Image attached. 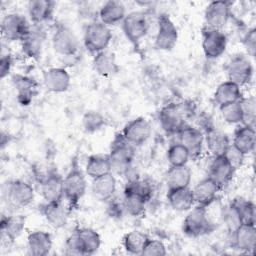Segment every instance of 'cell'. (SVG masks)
Here are the masks:
<instances>
[{"instance_id": "42", "label": "cell", "mask_w": 256, "mask_h": 256, "mask_svg": "<svg viewBox=\"0 0 256 256\" xmlns=\"http://www.w3.org/2000/svg\"><path fill=\"white\" fill-rule=\"evenodd\" d=\"M82 124L87 133H95L103 128L105 125V119L99 112L88 111L83 116Z\"/></svg>"}, {"instance_id": "7", "label": "cell", "mask_w": 256, "mask_h": 256, "mask_svg": "<svg viewBox=\"0 0 256 256\" xmlns=\"http://www.w3.org/2000/svg\"><path fill=\"white\" fill-rule=\"evenodd\" d=\"M31 28L27 19L17 13L7 14L1 23L2 35L11 42H21L28 35Z\"/></svg>"}, {"instance_id": "17", "label": "cell", "mask_w": 256, "mask_h": 256, "mask_svg": "<svg viewBox=\"0 0 256 256\" xmlns=\"http://www.w3.org/2000/svg\"><path fill=\"white\" fill-rule=\"evenodd\" d=\"M235 169L230 165L224 156L214 157L209 169V178L213 180L220 189L226 187L233 179Z\"/></svg>"}, {"instance_id": "1", "label": "cell", "mask_w": 256, "mask_h": 256, "mask_svg": "<svg viewBox=\"0 0 256 256\" xmlns=\"http://www.w3.org/2000/svg\"><path fill=\"white\" fill-rule=\"evenodd\" d=\"M101 246L100 235L91 228L76 230L66 242L67 254L91 255L98 251Z\"/></svg>"}, {"instance_id": "18", "label": "cell", "mask_w": 256, "mask_h": 256, "mask_svg": "<svg viewBox=\"0 0 256 256\" xmlns=\"http://www.w3.org/2000/svg\"><path fill=\"white\" fill-rule=\"evenodd\" d=\"M43 82L46 89L53 93H63L71 83L69 73L64 68H51L44 72Z\"/></svg>"}, {"instance_id": "10", "label": "cell", "mask_w": 256, "mask_h": 256, "mask_svg": "<svg viewBox=\"0 0 256 256\" xmlns=\"http://www.w3.org/2000/svg\"><path fill=\"white\" fill-rule=\"evenodd\" d=\"M123 31L127 39L137 45L147 34L149 25L143 12H132L124 18L122 22Z\"/></svg>"}, {"instance_id": "44", "label": "cell", "mask_w": 256, "mask_h": 256, "mask_svg": "<svg viewBox=\"0 0 256 256\" xmlns=\"http://www.w3.org/2000/svg\"><path fill=\"white\" fill-rule=\"evenodd\" d=\"M220 112L223 119L230 124L242 123V111L239 102H234L220 106Z\"/></svg>"}, {"instance_id": "11", "label": "cell", "mask_w": 256, "mask_h": 256, "mask_svg": "<svg viewBox=\"0 0 256 256\" xmlns=\"http://www.w3.org/2000/svg\"><path fill=\"white\" fill-rule=\"evenodd\" d=\"M6 199L13 207H26L34 200V189L25 181H10L6 188Z\"/></svg>"}, {"instance_id": "21", "label": "cell", "mask_w": 256, "mask_h": 256, "mask_svg": "<svg viewBox=\"0 0 256 256\" xmlns=\"http://www.w3.org/2000/svg\"><path fill=\"white\" fill-rule=\"evenodd\" d=\"M45 33L41 27L35 25L31 28L28 35L21 41L23 53L32 59H39L42 53Z\"/></svg>"}, {"instance_id": "37", "label": "cell", "mask_w": 256, "mask_h": 256, "mask_svg": "<svg viewBox=\"0 0 256 256\" xmlns=\"http://www.w3.org/2000/svg\"><path fill=\"white\" fill-rule=\"evenodd\" d=\"M239 217L241 225H255V205L249 200L235 199L232 203Z\"/></svg>"}, {"instance_id": "27", "label": "cell", "mask_w": 256, "mask_h": 256, "mask_svg": "<svg viewBox=\"0 0 256 256\" xmlns=\"http://www.w3.org/2000/svg\"><path fill=\"white\" fill-rule=\"evenodd\" d=\"M93 66L95 71L103 77L113 76L117 74L120 70L119 65L116 61L115 54L108 50L102 51L95 55L93 60Z\"/></svg>"}, {"instance_id": "36", "label": "cell", "mask_w": 256, "mask_h": 256, "mask_svg": "<svg viewBox=\"0 0 256 256\" xmlns=\"http://www.w3.org/2000/svg\"><path fill=\"white\" fill-rule=\"evenodd\" d=\"M112 164L109 156H90L86 165V173L93 179L112 173Z\"/></svg>"}, {"instance_id": "20", "label": "cell", "mask_w": 256, "mask_h": 256, "mask_svg": "<svg viewBox=\"0 0 256 256\" xmlns=\"http://www.w3.org/2000/svg\"><path fill=\"white\" fill-rule=\"evenodd\" d=\"M232 240L235 249L245 253H252L256 245L255 225H240L232 233Z\"/></svg>"}, {"instance_id": "14", "label": "cell", "mask_w": 256, "mask_h": 256, "mask_svg": "<svg viewBox=\"0 0 256 256\" xmlns=\"http://www.w3.org/2000/svg\"><path fill=\"white\" fill-rule=\"evenodd\" d=\"M202 47L208 59L219 58L226 50L227 37L220 30L205 28L203 30Z\"/></svg>"}, {"instance_id": "23", "label": "cell", "mask_w": 256, "mask_h": 256, "mask_svg": "<svg viewBox=\"0 0 256 256\" xmlns=\"http://www.w3.org/2000/svg\"><path fill=\"white\" fill-rule=\"evenodd\" d=\"M55 2L51 0H33L28 4L30 20L35 25L49 21L54 13Z\"/></svg>"}, {"instance_id": "33", "label": "cell", "mask_w": 256, "mask_h": 256, "mask_svg": "<svg viewBox=\"0 0 256 256\" xmlns=\"http://www.w3.org/2000/svg\"><path fill=\"white\" fill-rule=\"evenodd\" d=\"M255 144L256 133L254 127L244 125L235 132L232 145L244 155L251 153L255 148Z\"/></svg>"}, {"instance_id": "3", "label": "cell", "mask_w": 256, "mask_h": 256, "mask_svg": "<svg viewBox=\"0 0 256 256\" xmlns=\"http://www.w3.org/2000/svg\"><path fill=\"white\" fill-rule=\"evenodd\" d=\"M112 40V32L109 26L100 20L89 23L84 33V45L92 54L105 51Z\"/></svg>"}, {"instance_id": "25", "label": "cell", "mask_w": 256, "mask_h": 256, "mask_svg": "<svg viewBox=\"0 0 256 256\" xmlns=\"http://www.w3.org/2000/svg\"><path fill=\"white\" fill-rule=\"evenodd\" d=\"M167 199L170 206L178 212L189 211L195 203L193 192L189 187L168 190Z\"/></svg>"}, {"instance_id": "29", "label": "cell", "mask_w": 256, "mask_h": 256, "mask_svg": "<svg viewBox=\"0 0 256 256\" xmlns=\"http://www.w3.org/2000/svg\"><path fill=\"white\" fill-rule=\"evenodd\" d=\"M205 137L208 150L214 157L223 156L230 145L228 136L214 127H209L207 129Z\"/></svg>"}, {"instance_id": "31", "label": "cell", "mask_w": 256, "mask_h": 256, "mask_svg": "<svg viewBox=\"0 0 256 256\" xmlns=\"http://www.w3.org/2000/svg\"><path fill=\"white\" fill-rule=\"evenodd\" d=\"M191 179L192 172L187 167V165L171 166L166 174V183L168 190L189 187Z\"/></svg>"}, {"instance_id": "26", "label": "cell", "mask_w": 256, "mask_h": 256, "mask_svg": "<svg viewBox=\"0 0 256 256\" xmlns=\"http://www.w3.org/2000/svg\"><path fill=\"white\" fill-rule=\"evenodd\" d=\"M12 81L18 92L17 96L19 103L24 106L29 105L36 94L37 82L34 79L23 75H14Z\"/></svg>"}, {"instance_id": "46", "label": "cell", "mask_w": 256, "mask_h": 256, "mask_svg": "<svg viewBox=\"0 0 256 256\" xmlns=\"http://www.w3.org/2000/svg\"><path fill=\"white\" fill-rule=\"evenodd\" d=\"M223 156H224V157L226 158V160L230 163V165H231L235 170H237L238 168H240V167L243 165L246 155H244V154H243L242 152H240L237 148H235L232 144H230Z\"/></svg>"}, {"instance_id": "41", "label": "cell", "mask_w": 256, "mask_h": 256, "mask_svg": "<svg viewBox=\"0 0 256 256\" xmlns=\"http://www.w3.org/2000/svg\"><path fill=\"white\" fill-rule=\"evenodd\" d=\"M240 107L242 111V123L246 126L254 127L256 119V100L253 96L248 98H242L240 101Z\"/></svg>"}, {"instance_id": "13", "label": "cell", "mask_w": 256, "mask_h": 256, "mask_svg": "<svg viewBox=\"0 0 256 256\" xmlns=\"http://www.w3.org/2000/svg\"><path fill=\"white\" fill-rule=\"evenodd\" d=\"M226 70L229 81L237 84L240 87L248 84L253 77L252 63L243 55H237L232 58V60L228 63Z\"/></svg>"}, {"instance_id": "5", "label": "cell", "mask_w": 256, "mask_h": 256, "mask_svg": "<svg viewBox=\"0 0 256 256\" xmlns=\"http://www.w3.org/2000/svg\"><path fill=\"white\" fill-rule=\"evenodd\" d=\"M213 224L210 222L206 208L198 205L189 212L183 222V232L189 237H199L214 230Z\"/></svg>"}, {"instance_id": "34", "label": "cell", "mask_w": 256, "mask_h": 256, "mask_svg": "<svg viewBox=\"0 0 256 256\" xmlns=\"http://www.w3.org/2000/svg\"><path fill=\"white\" fill-rule=\"evenodd\" d=\"M42 213L47 222L54 228H62L67 224L68 215L62 202H47L43 208Z\"/></svg>"}, {"instance_id": "16", "label": "cell", "mask_w": 256, "mask_h": 256, "mask_svg": "<svg viewBox=\"0 0 256 256\" xmlns=\"http://www.w3.org/2000/svg\"><path fill=\"white\" fill-rule=\"evenodd\" d=\"M41 193L46 202H62L64 179L56 171H51L41 182Z\"/></svg>"}, {"instance_id": "4", "label": "cell", "mask_w": 256, "mask_h": 256, "mask_svg": "<svg viewBox=\"0 0 256 256\" xmlns=\"http://www.w3.org/2000/svg\"><path fill=\"white\" fill-rule=\"evenodd\" d=\"M87 183L82 170L74 161L71 170L64 178V197L68 200L71 207L77 206L85 195Z\"/></svg>"}, {"instance_id": "49", "label": "cell", "mask_w": 256, "mask_h": 256, "mask_svg": "<svg viewBox=\"0 0 256 256\" xmlns=\"http://www.w3.org/2000/svg\"><path fill=\"white\" fill-rule=\"evenodd\" d=\"M13 61L10 55H2L0 60V78L4 79L11 71Z\"/></svg>"}, {"instance_id": "38", "label": "cell", "mask_w": 256, "mask_h": 256, "mask_svg": "<svg viewBox=\"0 0 256 256\" xmlns=\"http://www.w3.org/2000/svg\"><path fill=\"white\" fill-rule=\"evenodd\" d=\"M123 202L126 213L133 217H138L143 215L145 212L148 200L139 194L133 192H124Z\"/></svg>"}, {"instance_id": "2", "label": "cell", "mask_w": 256, "mask_h": 256, "mask_svg": "<svg viewBox=\"0 0 256 256\" xmlns=\"http://www.w3.org/2000/svg\"><path fill=\"white\" fill-rule=\"evenodd\" d=\"M135 146L129 143L122 134L115 136L111 143L109 159L112 169L118 174H125L131 168L135 156Z\"/></svg>"}, {"instance_id": "6", "label": "cell", "mask_w": 256, "mask_h": 256, "mask_svg": "<svg viewBox=\"0 0 256 256\" xmlns=\"http://www.w3.org/2000/svg\"><path fill=\"white\" fill-rule=\"evenodd\" d=\"M183 105L171 103L164 106L159 113L162 129L167 134H178L185 126L187 112Z\"/></svg>"}, {"instance_id": "15", "label": "cell", "mask_w": 256, "mask_h": 256, "mask_svg": "<svg viewBox=\"0 0 256 256\" xmlns=\"http://www.w3.org/2000/svg\"><path fill=\"white\" fill-rule=\"evenodd\" d=\"M152 128L148 120L144 117H138L124 127L122 135L132 145L140 146L150 138Z\"/></svg>"}, {"instance_id": "39", "label": "cell", "mask_w": 256, "mask_h": 256, "mask_svg": "<svg viewBox=\"0 0 256 256\" xmlns=\"http://www.w3.org/2000/svg\"><path fill=\"white\" fill-rule=\"evenodd\" d=\"M148 239L149 237L146 234L140 231H132L124 237L123 245L130 254H142Z\"/></svg>"}, {"instance_id": "28", "label": "cell", "mask_w": 256, "mask_h": 256, "mask_svg": "<svg viewBox=\"0 0 256 256\" xmlns=\"http://www.w3.org/2000/svg\"><path fill=\"white\" fill-rule=\"evenodd\" d=\"M99 17L100 21L107 26L123 22L126 17L125 6L120 1H108L101 7Z\"/></svg>"}, {"instance_id": "32", "label": "cell", "mask_w": 256, "mask_h": 256, "mask_svg": "<svg viewBox=\"0 0 256 256\" xmlns=\"http://www.w3.org/2000/svg\"><path fill=\"white\" fill-rule=\"evenodd\" d=\"M116 191V179L112 173L93 179L92 192L100 201L110 200Z\"/></svg>"}, {"instance_id": "8", "label": "cell", "mask_w": 256, "mask_h": 256, "mask_svg": "<svg viewBox=\"0 0 256 256\" xmlns=\"http://www.w3.org/2000/svg\"><path fill=\"white\" fill-rule=\"evenodd\" d=\"M52 45L56 53L62 56H74L79 49V42L74 32L63 24L55 28Z\"/></svg>"}, {"instance_id": "43", "label": "cell", "mask_w": 256, "mask_h": 256, "mask_svg": "<svg viewBox=\"0 0 256 256\" xmlns=\"http://www.w3.org/2000/svg\"><path fill=\"white\" fill-rule=\"evenodd\" d=\"M124 192H133L139 194L149 201L153 195V188L149 182L136 178L129 180L125 186Z\"/></svg>"}, {"instance_id": "47", "label": "cell", "mask_w": 256, "mask_h": 256, "mask_svg": "<svg viewBox=\"0 0 256 256\" xmlns=\"http://www.w3.org/2000/svg\"><path fill=\"white\" fill-rule=\"evenodd\" d=\"M243 44H244L248 54L251 57H254L255 52H256V29L255 28H252L248 31V33L244 37Z\"/></svg>"}, {"instance_id": "12", "label": "cell", "mask_w": 256, "mask_h": 256, "mask_svg": "<svg viewBox=\"0 0 256 256\" xmlns=\"http://www.w3.org/2000/svg\"><path fill=\"white\" fill-rule=\"evenodd\" d=\"M231 17V4L227 1H213L205 10L206 28L220 30L225 27Z\"/></svg>"}, {"instance_id": "48", "label": "cell", "mask_w": 256, "mask_h": 256, "mask_svg": "<svg viewBox=\"0 0 256 256\" xmlns=\"http://www.w3.org/2000/svg\"><path fill=\"white\" fill-rule=\"evenodd\" d=\"M110 203L108 206V210L109 213L111 215V217H117L120 218L125 211V207H124V202L123 199L122 201H118L117 199H113V197L110 199Z\"/></svg>"}, {"instance_id": "45", "label": "cell", "mask_w": 256, "mask_h": 256, "mask_svg": "<svg viewBox=\"0 0 256 256\" xmlns=\"http://www.w3.org/2000/svg\"><path fill=\"white\" fill-rule=\"evenodd\" d=\"M166 253V247L162 241L150 238L142 251V255L146 256H164Z\"/></svg>"}, {"instance_id": "35", "label": "cell", "mask_w": 256, "mask_h": 256, "mask_svg": "<svg viewBox=\"0 0 256 256\" xmlns=\"http://www.w3.org/2000/svg\"><path fill=\"white\" fill-rule=\"evenodd\" d=\"M26 224V218L23 215H12L2 217L1 232L7 240L15 241L23 232Z\"/></svg>"}, {"instance_id": "40", "label": "cell", "mask_w": 256, "mask_h": 256, "mask_svg": "<svg viewBox=\"0 0 256 256\" xmlns=\"http://www.w3.org/2000/svg\"><path fill=\"white\" fill-rule=\"evenodd\" d=\"M190 157L189 151L180 142L171 145L167 152V159L171 166L186 165Z\"/></svg>"}, {"instance_id": "9", "label": "cell", "mask_w": 256, "mask_h": 256, "mask_svg": "<svg viewBox=\"0 0 256 256\" xmlns=\"http://www.w3.org/2000/svg\"><path fill=\"white\" fill-rule=\"evenodd\" d=\"M178 41V30L166 14L158 18V31L155 38V46L162 51H171Z\"/></svg>"}, {"instance_id": "30", "label": "cell", "mask_w": 256, "mask_h": 256, "mask_svg": "<svg viewBox=\"0 0 256 256\" xmlns=\"http://www.w3.org/2000/svg\"><path fill=\"white\" fill-rule=\"evenodd\" d=\"M242 98L243 95L241 87L229 80L220 84L214 94V100L219 107L226 104L239 102Z\"/></svg>"}, {"instance_id": "24", "label": "cell", "mask_w": 256, "mask_h": 256, "mask_svg": "<svg viewBox=\"0 0 256 256\" xmlns=\"http://www.w3.org/2000/svg\"><path fill=\"white\" fill-rule=\"evenodd\" d=\"M28 252L34 256H45L52 249V238L48 232L35 231L27 239Z\"/></svg>"}, {"instance_id": "22", "label": "cell", "mask_w": 256, "mask_h": 256, "mask_svg": "<svg viewBox=\"0 0 256 256\" xmlns=\"http://www.w3.org/2000/svg\"><path fill=\"white\" fill-rule=\"evenodd\" d=\"M221 190L219 186L209 177L200 181L192 190L195 203L200 206H208L216 200L217 193Z\"/></svg>"}, {"instance_id": "19", "label": "cell", "mask_w": 256, "mask_h": 256, "mask_svg": "<svg viewBox=\"0 0 256 256\" xmlns=\"http://www.w3.org/2000/svg\"><path fill=\"white\" fill-rule=\"evenodd\" d=\"M179 142L184 145L190 153V156L196 158L201 155L204 143L203 133L194 127L185 126L179 133Z\"/></svg>"}]
</instances>
